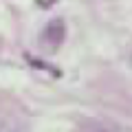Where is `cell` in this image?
I'll return each mask as SVG.
<instances>
[{"label": "cell", "mask_w": 132, "mask_h": 132, "mask_svg": "<svg viewBox=\"0 0 132 132\" xmlns=\"http://www.w3.org/2000/svg\"><path fill=\"white\" fill-rule=\"evenodd\" d=\"M55 2H57V0H38V5L42 7V9H51Z\"/></svg>", "instance_id": "obj_2"}, {"label": "cell", "mask_w": 132, "mask_h": 132, "mask_svg": "<svg viewBox=\"0 0 132 132\" xmlns=\"http://www.w3.org/2000/svg\"><path fill=\"white\" fill-rule=\"evenodd\" d=\"M64 38H66V24H64V20H62V18H53L51 22L44 27V31H42V46H44V51L53 53L62 42H64Z\"/></svg>", "instance_id": "obj_1"}]
</instances>
